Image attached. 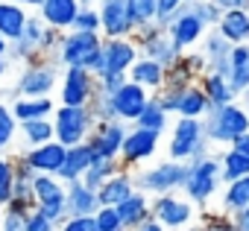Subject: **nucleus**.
<instances>
[{"label":"nucleus","mask_w":249,"mask_h":231,"mask_svg":"<svg viewBox=\"0 0 249 231\" xmlns=\"http://www.w3.org/2000/svg\"><path fill=\"white\" fill-rule=\"evenodd\" d=\"M114 211H117V216H120L123 228L132 231L135 225H141V222L150 216V196H147V193H141V190H135V193H129L123 202H117V205H114Z\"/></svg>","instance_id":"bb28decb"},{"label":"nucleus","mask_w":249,"mask_h":231,"mask_svg":"<svg viewBox=\"0 0 249 231\" xmlns=\"http://www.w3.org/2000/svg\"><path fill=\"white\" fill-rule=\"evenodd\" d=\"M65 152H68V147L59 144L56 138L47 141V144H38V147H27V149H21L24 161H27L36 173H53V176L62 170V164H65Z\"/></svg>","instance_id":"a211bd4d"},{"label":"nucleus","mask_w":249,"mask_h":231,"mask_svg":"<svg viewBox=\"0 0 249 231\" xmlns=\"http://www.w3.org/2000/svg\"><path fill=\"white\" fill-rule=\"evenodd\" d=\"M97 12H100V35L103 38H123V35L135 33V24L126 12V0H100Z\"/></svg>","instance_id":"2eb2a0df"},{"label":"nucleus","mask_w":249,"mask_h":231,"mask_svg":"<svg viewBox=\"0 0 249 231\" xmlns=\"http://www.w3.org/2000/svg\"><path fill=\"white\" fill-rule=\"evenodd\" d=\"M129 193H135V182H132V170H126V167H120L114 176H108L100 187H97V199H100V205H117V202H123Z\"/></svg>","instance_id":"b1692460"},{"label":"nucleus","mask_w":249,"mask_h":231,"mask_svg":"<svg viewBox=\"0 0 249 231\" xmlns=\"http://www.w3.org/2000/svg\"><path fill=\"white\" fill-rule=\"evenodd\" d=\"M71 30H79V33H100V12L97 6H79Z\"/></svg>","instance_id":"c03bdc74"},{"label":"nucleus","mask_w":249,"mask_h":231,"mask_svg":"<svg viewBox=\"0 0 249 231\" xmlns=\"http://www.w3.org/2000/svg\"><path fill=\"white\" fill-rule=\"evenodd\" d=\"M208 111H211V102H208L205 91L199 88V82L185 85L182 94H179V102H176V114H182V117H205Z\"/></svg>","instance_id":"c756f323"},{"label":"nucleus","mask_w":249,"mask_h":231,"mask_svg":"<svg viewBox=\"0 0 249 231\" xmlns=\"http://www.w3.org/2000/svg\"><path fill=\"white\" fill-rule=\"evenodd\" d=\"M182 6H185V0H156V24L164 27Z\"/></svg>","instance_id":"de8ad7c7"},{"label":"nucleus","mask_w":249,"mask_h":231,"mask_svg":"<svg viewBox=\"0 0 249 231\" xmlns=\"http://www.w3.org/2000/svg\"><path fill=\"white\" fill-rule=\"evenodd\" d=\"M164 73H167V67L159 65L156 59H147V56H138V59L132 62V67L126 70V76H129L132 82H138L141 88H147L150 94H156V91L164 85Z\"/></svg>","instance_id":"393cba45"},{"label":"nucleus","mask_w":249,"mask_h":231,"mask_svg":"<svg viewBox=\"0 0 249 231\" xmlns=\"http://www.w3.org/2000/svg\"><path fill=\"white\" fill-rule=\"evenodd\" d=\"M202 123H205V138L214 149L229 147L240 132L249 129V108L240 99H231L226 105H211V111L202 117Z\"/></svg>","instance_id":"20e7f679"},{"label":"nucleus","mask_w":249,"mask_h":231,"mask_svg":"<svg viewBox=\"0 0 249 231\" xmlns=\"http://www.w3.org/2000/svg\"><path fill=\"white\" fill-rule=\"evenodd\" d=\"M15 120H36V117H50L53 108H56V99L53 97H15L9 102Z\"/></svg>","instance_id":"c85d7f7f"},{"label":"nucleus","mask_w":249,"mask_h":231,"mask_svg":"<svg viewBox=\"0 0 249 231\" xmlns=\"http://www.w3.org/2000/svg\"><path fill=\"white\" fill-rule=\"evenodd\" d=\"M108 99H111V108H114V117H117V120L135 123V117L144 111V105H147V99H150V91L141 88L138 82L126 79L114 94H108Z\"/></svg>","instance_id":"4468645a"},{"label":"nucleus","mask_w":249,"mask_h":231,"mask_svg":"<svg viewBox=\"0 0 249 231\" xmlns=\"http://www.w3.org/2000/svg\"><path fill=\"white\" fill-rule=\"evenodd\" d=\"M117 170H120V161H117V158H100V155H97V158L91 161V167L82 173V179H79V182H82V184H88L91 190H97V187H100L108 176H114Z\"/></svg>","instance_id":"e433bc0d"},{"label":"nucleus","mask_w":249,"mask_h":231,"mask_svg":"<svg viewBox=\"0 0 249 231\" xmlns=\"http://www.w3.org/2000/svg\"><path fill=\"white\" fill-rule=\"evenodd\" d=\"M196 82H199V88L205 91V97H208L211 105H226V102L237 99V94H234L231 85H229V76H223V73H211V70H205V73L196 76Z\"/></svg>","instance_id":"2f4dec72"},{"label":"nucleus","mask_w":249,"mask_h":231,"mask_svg":"<svg viewBox=\"0 0 249 231\" xmlns=\"http://www.w3.org/2000/svg\"><path fill=\"white\" fill-rule=\"evenodd\" d=\"M6 56H9V41L0 35V59H6Z\"/></svg>","instance_id":"bf43d9fd"},{"label":"nucleus","mask_w":249,"mask_h":231,"mask_svg":"<svg viewBox=\"0 0 249 231\" xmlns=\"http://www.w3.org/2000/svg\"><path fill=\"white\" fill-rule=\"evenodd\" d=\"M214 30L231 44L249 41V9H223Z\"/></svg>","instance_id":"a878e982"},{"label":"nucleus","mask_w":249,"mask_h":231,"mask_svg":"<svg viewBox=\"0 0 249 231\" xmlns=\"http://www.w3.org/2000/svg\"><path fill=\"white\" fill-rule=\"evenodd\" d=\"M217 158H220V179L223 182H234L240 176H249V155H243L231 147H223L217 152Z\"/></svg>","instance_id":"f704fd0d"},{"label":"nucleus","mask_w":249,"mask_h":231,"mask_svg":"<svg viewBox=\"0 0 249 231\" xmlns=\"http://www.w3.org/2000/svg\"><path fill=\"white\" fill-rule=\"evenodd\" d=\"M170 120H173V114H167L161 105H159V99L150 94V99H147V105H144V111L135 117V123L132 126H141V129H153V132H167L170 129Z\"/></svg>","instance_id":"72a5a7b5"},{"label":"nucleus","mask_w":249,"mask_h":231,"mask_svg":"<svg viewBox=\"0 0 249 231\" xmlns=\"http://www.w3.org/2000/svg\"><path fill=\"white\" fill-rule=\"evenodd\" d=\"M44 30L47 24L38 18V12L33 9L27 24H24V33L9 41V56L6 59H18V62H33V59H47L44 56Z\"/></svg>","instance_id":"f8f14e48"},{"label":"nucleus","mask_w":249,"mask_h":231,"mask_svg":"<svg viewBox=\"0 0 249 231\" xmlns=\"http://www.w3.org/2000/svg\"><path fill=\"white\" fill-rule=\"evenodd\" d=\"M185 176H188V164L185 161H173V158H167L161 164H153V167H144V170H132L135 190H141L147 196L182 190Z\"/></svg>","instance_id":"423d86ee"},{"label":"nucleus","mask_w":249,"mask_h":231,"mask_svg":"<svg viewBox=\"0 0 249 231\" xmlns=\"http://www.w3.org/2000/svg\"><path fill=\"white\" fill-rule=\"evenodd\" d=\"M214 6H220V9H243L246 0H214Z\"/></svg>","instance_id":"4d7b16f0"},{"label":"nucleus","mask_w":249,"mask_h":231,"mask_svg":"<svg viewBox=\"0 0 249 231\" xmlns=\"http://www.w3.org/2000/svg\"><path fill=\"white\" fill-rule=\"evenodd\" d=\"M129 76L126 73H117V70H103V73H97V91H103V94H114L123 82H126Z\"/></svg>","instance_id":"a18cd8bd"},{"label":"nucleus","mask_w":249,"mask_h":231,"mask_svg":"<svg viewBox=\"0 0 249 231\" xmlns=\"http://www.w3.org/2000/svg\"><path fill=\"white\" fill-rule=\"evenodd\" d=\"M30 12L33 9L15 3V0H0V35L6 41H15L24 33V24H27Z\"/></svg>","instance_id":"cd10ccee"},{"label":"nucleus","mask_w":249,"mask_h":231,"mask_svg":"<svg viewBox=\"0 0 249 231\" xmlns=\"http://www.w3.org/2000/svg\"><path fill=\"white\" fill-rule=\"evenodd\" d=\"M150 216L159 219L167 231H185V228L196 225L199 208L188 196H182V190L159 193V196H150Z\"/></svg>","instance_id":"0eeeda50"},{"label":"nucleus","mask_w":249,"mask_h":231,"mask_svg":"<svg viewBox=\"0 0 249 231\" xmlns=\"http://www.w3.org/2000/svg\"><path fill=\"white\" fill-rule=\"evenodd\" d=\"M132 38H135L141 56L156 59V62L164 65V67H170V65L182 56V50L176 47V41L170 38V33H167L161 24H156V21L147 24V27H138V30L132 33Z\"/></svg>","instance_id":"9d476101"},{"label":"nucleus","mask_w":249,"mask_h":231,"mask_svg":"<svg viewBox=\"0 0 249 231\" xmlns=\"http://www.w3.org/2000/svg\"><path fill=\"white\" fill-rule=\"evenodd\" d=\"M214 152V147L205 138V123L202 117H176L170 120V138H167V158L173 161H194L199 155Z\"/></svg>","instance_id":"7ed1b4c3"},{"label":"nucleus","mask_w":249,"mask_h":231,"mask_svg":"<svg viewBox=\"0 0 249 231\" xmlns=\"http://www.w3.org/2000/svg\"><path fill=\"white\" fill-rule=\"evenodd\" d=\"M97 158V152H94V147L88 144V141H82V144H73V147H68V152H65V164H62V170L56 173L65 184H71V182H79L82 179V173L91 167V161Z\"/></svg>","instance_id":"aec40b11"},{"label":"nucleus","mask_w":249,"mask_h":231,"mask_svg":"<svg viewBox=\"0 0 249 231\" xmlns=\"http://www.w3.org/2000/svg\"><path fill=\"white\" fill-rule=\"evenodd\" d=\"M56 231H97L94 214H91V216H65V219L56 225Z\"/></svg>","instance_id":"49530a36"},{"label":"nucleus","mask_w":249,"mask_h":231,"mask_svg":"<svg viewBox=\"0 0 249 231\" xmlns=\"http://www.w3.org/2000/svg\"><path fill=\"white\" fill-rule=\"evenodd\" d=\"M229 147H231V149H237V152H243V155H249V129H246V132H240Z\"/></svg>","instance_id":"5fc2aeb1"},{"label":"nucleus","mask_w":249,"mask_h":231,"mask_svg":"<svg viewBox=\"0 0 249 231\" xmlns=\"http://www.w3.org/2000/svg\"><path fill=\"white\" fill-rule=\"evenodd\" d=\"M100 208L97 190H91L82 182H71L65 193V216H91Z\"/></svg>","instance_id":"5701e85b"},{"label":"nucleus","mask_w":249,"mask_h":231,"mask_svg":"<svg viewBox=\"0 0 249 231\" xmlns=\"http://www.w3.org/2000/svg\"><path fill=\"white\" fill-rule=\"evenodd\" d=\"M79 0H41V6L36 9L38 18L47 24V27H56V30H71L76 12H79Z\"/></svg>","instance_id":"4be33fe9"},{"label":"nucleus","mask_w":249,"mask_h":231,"mask_svg":"<svg viewBox=\"0 0 249 231\" xmlns=\"http://www.w3.org/2000/svg\"><path fill=\"white\" fill-rule=\"evenodd\" d=\"M53 62L59 67H88L91 73H103V35L100 33H79V30H65Z\"/></svg>","instance_id":"f257e3e1"},{"label":"nucleus","mask_w":249,"mask_h":231,"mask_svg":"<svg viewBox=\"0 0 249 231\" xmlns=\"http://www.w3.org/2000/svg\"><path fill=\"white\" fill-rule=\"evenodd\" d=\"M126 12H129L135 30L147 27L156 21V0H126Z\"/></svg>","instance_id":"ea45409f"},{"label":"nucleus","mask_w":249,"mask_h":231,"mask_svg":"<svg viewBox=\"0 0 249 231\" xmlns=\"http://www.w3.org/2000/svg\"><path fill=\"white\" fill-rule=\"evenodd\" d=\"M199 44H202L199 53H202V59H205V70L229 76V53H231V41H226V38L211 27V30H205V35H202ZM205 70H202V73H205Z\"/></svg>","instance_id":"6ab92c4d"},{"label":"nucleus","mask_w":249,"mask_h":231,"mask_svg":"<svg viewBox=\"0 0 249 231\" xmlns=\"http://www.w3.org/2000/svg\"><path fill=\"white\" fill-rule=\"evenodd\" d=\"M196 231H234V222L226 211H208L202 208L199 211V219H196Z\"/></svg>","instance_id":"58836bf2"},{"label":"nucleus","mask_w":249,"mask_h":231,"mask_svg":"<svg viewBox=\"0 0 249 231\" xmlns=\"http://www.w3.org/2000/svg\"><path fill=\"white\" fill-rule=\"evenodd\" d=\"M79 3H82V6H97L100 0H79Z\"/></svg>","instance_id":"e2e57ef3"},{"label":"nucleus","mask_w":249,"mask_h":231,"mask_svg":"<svg viewBox=\"0 0 249 231\" xmlns=\"http://www.w3.org/2000/svg\"><path fill=\"white\" fill-rule=\"evenodd\" d=\"M161 147V132H153V129H141V126H132L126 129V135H123V144H120V167H126V170H138L144 167L147 161L156 158Z\"/></svg>","instance_id":"1a4fd4ad"},{"label":"nucleus","mask_w":249,"mask_h":231,"mask_svg":"<svg viewBox=\"0 0 249 231\" xmlns=\"http://www.w3.org/2000/svg\"><path fill=\"white\" fill-rule=\"evenodd\" d=\"M12 184H15V164H12V152L0 155V208L12 199Z\"/></svg>","instance_id":"a19ab883"},{"label":"nucleus","mask_w":249,"mask_h":231,"mask_svg":"<svg viewBox=\"0 0 249 231\" xmlns=\"http://www.w3.org/2000/svg\"><path fill=\"white\" fill-rule=\"evenodd\" d=\"M94 225H97V231H126L111 205H100L94 211Z\"/></svg>","instance_id":"37998d69"},{"label":"nucleus","mask_w":249,"mask_h":231,"mask_svg":"<svg viewBox=\"0 0 249 231\" xmlns=\"http://www.w3.org/2000/svg\"><path fill=\"white\" fill-rule=\"evenodd\" d=\"M141 56L138 44L132 35H123V38H103V70H117V73H126L132 67V62Z\"/></svg>","instance_id":"f3484780"},{"label":"nucleus","mask_w":249,"mask_h":231,"mask_svg":"<svg viewBox=\"0 0 249 231\" xmlns=\"http://www.w3.org/2000/svg\"><path fill=\"white\" fill-rule=\"evenodd\" d=\"M132 231H167V228H164V225H161L159 219H153V216H147V219H144L141 225H135Z\"/></svg>","instance_id":"6e6d98bb"},{"label":"nucleus","mask_w":249,"mask_h":231,"mask_svg":"<svg viewBox=\"0 0 249 231\" xmlns=\"http://www.w3.org/2000/svg\"><path fill=\"white\" fill-rule=\"evenodd\" d=\"M27 231H56V225H53L50 219H44V216L33 208L30 216H27Z\"/></svg>","instance_id":"3c124183"},{"label":"nucleus","mask_w":249,"mask_h":231,"mask_svg":"<svg viewBox=\"0 0 249 231\" xmlns=\"http://www.w3.org/2000/svg\"><path fill=\"white\" fill-rule=\"evenodd\" d=\"M229 85H231V91L240 97V91L249 85V65H234V67H229Z\"/></svg>","instance_id":"09e8293b"},{"label":"nucleus","mask_w":249,"mask_h":231,"mask_svg":"<svg viewBox=\"0 0 249 231\" xmlns=\"http://www.w3.org/2000/svg\"><path fill=\"white\" fill-rule=\"evenodd\" d=\"M53 141V120L50 117H36V120H21L18 123V152L27 147H38Z\"/></svg>","instance_id":"7c9ffc66"},{"label":"nucleus","mask_w":249,"mask_h":231,"mask_svg":"<svg viewBox=\"0 0 249 231\" xmlns=\"http://www.w3.org/2000/svg\"><path fill=\"white\" fill-rule=\"evenodd\" d=\"M44 219H50L53 225H59L62 219H65V205H50V208H36Z\"/></svg>","instance_id":"603ef678"},{"label":"nucleus","mask_w":249,"mask_h":231,"mask_svg":"<svg viewBox=\"0 0 249 231\" xmlns=\"http://www.w3.org/2000/svg\"><path fill=\"white\" fill-rule=\"evenodd\" d=\"M59 76H62V67L53 59H33V62H24L12 88L18 97H53V91L59 88Z\"/></svg>","instance_id":"6e6552de"},{"label":"nucleus","mask_w":249,"mask_h":231,"mask_svg":"<svg viewBox=\"0 0 249 231\" xmlns=\"http://www.w3.org/2000/svg\"><path fill=\"white\" fill-rule=\"evenodd\" d=\"M164 30L170 33V38L176 41V47L185 53V50H194V47L202 41V35H205V30H208V27H205V24H202L191 9H188V0H185V6H182V9H179L167 24H164Z\"/></svg>","instance_id":"ddd939ff"},{"label":"nucleus","mask_w":249,"mask_h":231,"mask_svg":"<svg viewBox=\"0 0 249 231\" xmlns=\"http://www.w3.org/2000/svg\"><path fill=\"white\" fill-rule=\"evenodd\" d=\"M188 9H191L208 30L217 27V21H220V15H223V9L214 6V0H188Z\"/></svg>","instance_id":"79ce46f5"},{"label":"nucleus","mask_w":249,"mask_h":231,"mask_svg":"<svg viewBox=\"0 0 249 231\" xmlns=\"http://www.w3.org/2000/svg\"><path fill=\"white\" fill-rule=\"evenodd\" d=\"M229 216H231V222H234V231H249V205L231 211Z\"/></svg>","instance_id":"864d4df0"},{"label":"nucleus","mask_w":249,"mask_h":231,"mask_svg":"<svg viewBox=\"0 0 249 231\" xmlns=\"http://www.w3.org/2000/svg\"><path fill=\"white\" fill-rule=\"evenodd\" d=\"M15 3H21V6H27V9H38L41 0H15Z\"/></svg>","instance_id":"13d9d810"},{"label":"nucleus","mask_w":249,"mask_h":231,"mask_svg":"<svg viewBox=\"0 0 249 231\" xmlns=\"http://www.w3.org/2000/svg\"><path fill=\"white\" fill-rule=\"evenodd\" d=\"M217 199H220V211H226V214L246 208L249 205V176H240L234 182H223Z\"/></svg>","instance_id":"473e14b6"},{"label":"nucleus","mask_w":249,"mask_h":231,"mask_svg":"<svg viewBox=\"0 0 249 231\" xmlns=\"http://www.w3.org/2000/svg\"><path fill=\"white\" fill-rule=\"evenodd\" d=\"M220 187H223V179H220L217 152H208V155H199V158L188 161V176H185V184H182V196H188L199 211L208 208L217 199Z\"/></svg>","instance_id":"f03ea898"},{"label":"nucleus","mask_w":249,"mask_h":231,"mask_svg":"<svg viewBox=\"0 0 249 231\" xmlns=\"http://www.w3.org/2000/svg\"><path fill=\"white\" fill-rule=\"evenodd\" d=\"M237 99H240V102H243V105H246V108H249V85H246V88H243V91H240V97H237Z\"/></svg>","instance_id":"680f3d73"},{"label":"nucleus","mask_w":249,"mask_h":231,"mask_svg":"<svg viewBox=\"0 0 249 231\" xmlns=\"http://www.w3.org/2000/svg\"><path fill=\"white\" fill-rule=\"evenodd\" d=\"M97 91V73L88 67H62L59 76V99L62 105H88Z\"/></svg>","instance_id":"9b49d317"},{"label":"nucleus","mask_w":249,"mask_h":231,"mask_svg":"<svg viewBox=\"0 0 249 231\" xmlns=\"http://www.w3.org/2000/svg\"><path fill=\"white\" fill-rule=\"evenodd\" d=\"M9 73V59H0V79Z\"/></svg>","instance_id":"052dcab7"},{"label":"nucleus","mask_w":249,"mask_h":231,"mask_svg":"<svg viewBox=\"0 0 249 231\" xmlns=\"http://www.w3.org/2000/svg\"><path fill=\"white\" fill-rule=\"evenodd\" d=\"M12 199L36 208V202H33V179H15V184H12Z\"/></svg>","instance_id":"8fccbe9b"},{"label":"nucleus","mask_w":249,"mask_h":231,"mask_svg":"<svg viewBox=\"0 0 249 231\" xmlns=\"http://www.w3.org/2000/svg\"><path fill=\"white\" fill-rule=\"evenodd\" d=\"M50 120H53V138L59 144H65V147L88 141V135L97 126L88 105H62V102H56Z\"/></svg>","instance_id":"39448f33"},{"label":"nucleus","mask_w":249,"mask_h":231,"mask_svg":"<svg viewBox=\"0 0 249 231\" xmlns=\"http://www.w3.org/2000/svg\"><path fill=\"white\" fill-rule=\"evenodd\" d=\"M68 184L53 176V173H36L33 176V202L36 208H50V205H65Z\"/></svg>","instance_id":"412c9836"},{"label":"nucleus","mask_w":249,"mask_h":231,"mask_svg":"<svg viewBox=\"0 0 249 231\" xmlns=\"http://www.w3.org/2000/svg\"><path fill=\"white\" fill-rule=\"evenodd\" d=\"M30 211H33V205H24V202L9 199L3 205V225H0V231H27Z\"/></svg>","instance_id":"4c0bfd02"},{"label":"nucleus","mask_w":249,"mask_h":231,"mask_svg":"<svg viewBox=\"0 0 249 231\" xmlns=\"http://www.w3.org/2000/svg\"><path fill=\"white\" fill-rule=\"evenodd\" d=\"M6 152H18V120L9 102L0 99V155Z\"/></svg>","instance_id":"c9c22d12"},{"label":"nucleus","mask_w":249,"mask_h":231,"mask_svg":"<svg viewBox=\"0 0 249 231\" xmlns=\"http://www.w3.org/2000/svg\"><path fill=\"white\" fill-rule=\"evenodd\" d=\"M126 129H129V123H123V120H100L94 126V132L88 135V144L94 147V152L100 158H117Z\"/></svg>","instance_id":"dca6fc26"}]
</instances>
